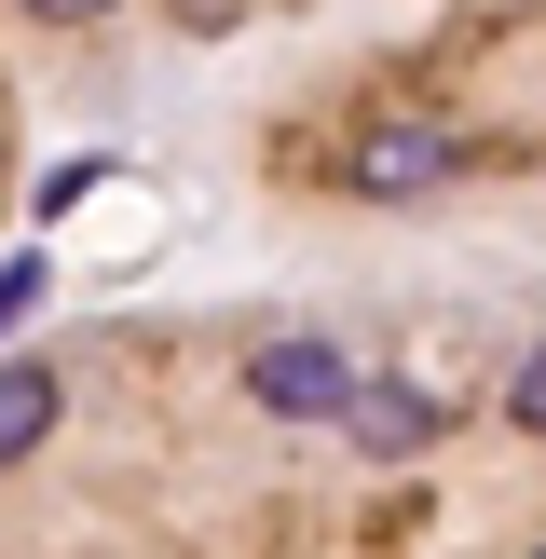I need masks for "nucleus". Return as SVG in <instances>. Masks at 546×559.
<instances>
[{
  "label": "nucleus",
  "mask_w": 546,
  "mask_h": 559,
  "mask_svg": "<svg viewBox=\"0 0 546 559\" xmlns=\"http://www.w3.org/2000/svg\"><path fill=\"white\" fill-rule=\"evenodd\" d=\"M478 164V136L451 123V109H382L369 136L342 151V178L369 191V205H410V191H437V178H464Z\"/></svg>",
  "instance_id": "1"
},
{
  "label": "nucleus",
  "mask_w": 546,
  "mask_h": 559,
  "mask_svg": "<svg viewBox=\"0 0 546 559\" xmlns=\"http://www.w3.org/2000/svg\"><path fill=\"white\" fill-rule=\"evenodd\" d=\"M342 382H355V355L328 342V328H273V342L246 355V396H260L273 424H328V409H342Z\"/></svg>",
  "instance_id": "2"
},
{
  "label": "nucleus",
  "mask_w": 546,
  "mask_h": 559,
  "mask_svg": "<svg viewBox=\"0 0 546 559\" xmlns=\"http://www.w3.org/2000/svg\"><path fill=\"white\" fill-rule=\"evenodd\" d=\"M328 424H342L369 464H424V451H437V396H424V382H342Z\"/></svg>",
  "instance_id": "3"
},
{
  "label": "nucleus",
  "mask_w": 546,
  "mask_h": 559,
  "mask_svg": "<svg viewBox=\"0 0 546 559\" xmlns=\"http://www.w3.org/2000/svg\"><path fill=\"white\" fill-rule=\"evenodd\" d=\"M55 424H69V382H55L41 355H0V478H14V464L41 451Z\"/></svg>",
  "instance_id": "4"
},
{
  "label": "nucleus",
  "mask_w": 546,
  "mask_h": 559,
  "mask_svg": "<svg viewBox=\"0 0 546 559\" xmlns=\"http://www.w3.org/2000/svg\"><path fill=\"white\" fill-rule=\"evenodd\" d=\"M506 424H519V437H546V342L519 355V382H506Z\"/></svg>",
  "instance_id": "5"
},
{
  "label": "nucleus",
  "mask_w": 546,
  "mask_h": 559,
  "mask_svg": "<svg viewBox=\"0 0 546 559\" xmlns=\"http://www.w3.org/2000/svg\"><path fill=\"white\" fill-rule=\"evenodd\" d=\"M41 27H96V14H123V0H27Z\"/></svg>",
  "instance_id": "6"
},
{
  "label": "nucleus",
  "mask_w": 546,
  "mask_h": 559,
  "mask_svg": "<svg viewBox=\"0 0 546 559\" xmlns=\"http://www.w3.org/2000/svg\"><path fill=\"white\" fill-rule=\"evenodd\" d=\"M260 0H178V27H246Z\"/></svg>",
  "instance_id": "7"
}]
</instances>
